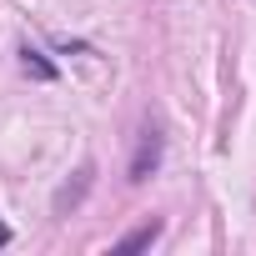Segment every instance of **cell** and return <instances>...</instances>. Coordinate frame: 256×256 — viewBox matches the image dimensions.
Segmentation results:
<instances>
[{
	"instance_id": "obj_1",
	"label": "cell",
	"mask_w": 256,
	"mask_h": 256,
	"mask_svg": "<svg viewBox=\"0 0 256 256\" xmlns=\"http://www.w3.org/2000/svg\"><path fill=\"white\" fill-rule=\"evenodd\" d=\"M161 146H166L161 126H146V131H141V146H136V161H131V181H146V176L161 166Z\"/></svg>"
},
{
	"instance_id": "obj_4",
	"label": "cell",
	"mask_w": 256,
	"mask_h": 256,
	"mask_svg": "<svg viewBox=\"0 0 256 256\" xmlns=\"http://www.w3.org/2000/svg\"><path fill=\"white\" fill-rule=\"evenodd\" d=\"M20 60H26V70H30L36 80H56V76H60V70H56V66H50V60H46L36 46H26V50H20Z\"/></svg>"
},
{
	"instance_id": "obj_3",
	"label": "cell",
	"mask_w": 256,
	"mask_h": 256,
	"mask_svg": "<svg viewBox=\"0 0 256 256\" xmlns=\"http://www.w3.org/2000/svg\"><path fill=\"white\" fill-rule=\"evenodd\" d=\"M156 236H161V221H156V216H151V221H146V226H136V231H131V236H120V241H116V256H131V251H146V246H151V241H156Z\"/></svg>"
},
{
	"instance_id": "obj_5",
	"label": "cell",
	"mask_w": 256,
	"mask_h": 256,
	"mask_svg": "<svg viewBox=\"0 0 256 256\" xmlns=\"http://www.w3.org/2000/svg\"><path fill=\"white\" fill-rule=\"evenodd\" d=\"M6 241H10V226H6V221H0V246H6Z\"/></svg>"
},
{
	"instance_id": "obj_2",
	"label": "cell",
	"mask_w": 256,
	"mask_h": 256,
	"mask_svg": "<svg viewBox=\"0 0 256 256\" xmlns=\"http://www.w3.org/2000/svg\"><path fill=\"white\" fill-rule=\"evenodd\" d=\"M90 181H96V166L86 161V166H80V176H76V186H60V191H56V211H60V216H66V211H76V206L86 201Z\"/></svg>"
}]
</instances>
